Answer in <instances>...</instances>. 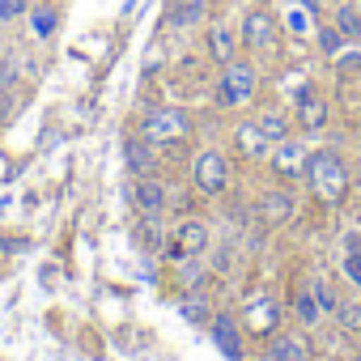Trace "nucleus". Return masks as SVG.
Here are the masks:
<instances>
[{
	"label": "nucleus",
	"instance_id": "f257e3e1",
	"mask_svg": "<svg viewBox=\"0 0 361 361\" xmlns=\"http://www.w3.org/2000/svg\"><path fill=\"white\" fill-rule=\"evenodd\" d=\"M306 183H310V192H314L319 204L336 209V204H344V196L353 188V174H348V166H344L340 153L319 149V153L306 157Z\"/></svg>",
	"mask_w": 361,
	"mask_h": 361
},
{
	"label": "nucleus",
	"instance_id": "f03ea898",
	"mask_svg": "<svg viewBox=\"0 0 361 361\" xmlns=\"http://www.w3.org/2000/svg\"><path fill=\"white\" fill-rule=\"evenodd\" d=\"M255 90H259V73H255V64L251 60H230V64H221V81H217V106H243V102H251L255 98Z\"/></svg>",
	"mask_w": 361,
	"mask_h": 361
},
{
	"label": "nucleus",
	"instance_id": "7ed1b4c3",
	"mask_svg": "<svg viewBox=\"0 0 361 361\" xmlns=\"http://www.w3.org/2000/svg\"><path fill=\"white\" fill-rule=\"evenodd\" d=\"M238 39L255 56H276L281 51V22H276V13L272 9H251L243 18V26H238Z\"/></svg>",
	"mask_w": 361,
	"mask_h": 361
},
{
	"label": "nucleus",
	"instance_id": "20e7f679",
	"mask_svg": "<svg viewBox=\"0 0 361 361\" xmlns=\"http://www.w3.org/2000/svg\"><path fill=\"white\" fill-rule=\"evenodd\" d=\"M188 132H192V115L178 111V106H157V111L145 119V128H140V136H149L157 149L170 145V140H183Z\"/></svg>",
	"mask_w": 361,
	"mask_h": 361
},
{
	"label": "nucleus",
	"instance_id": "39448f33",
	"mask_svg": "<svg viewBox=\"0 0 361 361\" xmlns=\"http://www.w3.org/2000/svg\"><path fill=\"white\" fill-rule=\"evenodd\" d=\"M192 183H196V192H204V196H221V192L230 188V161H226V153L204 149V153L192 161Z\"/></svg>",
	"mask_w": 361,
	"mask_h": 361
},
{
	"label": "nucleus",
	"instance_id": "423d86ee",
	"mask_svg": "<svg viewBox=\"0 0 361 361\" xmlns=\"http://www.w3.org/2000/svg\"><path fill=\"white\" fill-rule=\"evenodd\" d=\"M264 361H310V340L302 331H272L264 344Z\"/></svg>",
	"mask_w": 361,
	"mask_h": 361
},
{
	"label": "nucleus",
	"instance_id": "0eeeda50",
	"mask_svg": "<svg viewBox=\"0 0 361 361\" xmlns=\"http://www.w3.org/2000/svg\"><path fill=\"white\" fill-rule=\"evenodd\" d=\"M243 327H247L251 336H264V340H268V336L281 327V306H276L268 293H259V298L247 306V314H243Z\"/></svg>",
	"mask_w": 361,
	"mask_h": 361
},
{
	"label": "nucleus",
	"instance_id": "6e6552de",
	"mask_svg": "<svg viewBox=\"0 0 361 361\" xmlns=\"http://www.w3.org/2000/svg\"><path fill=\"white\" fill-rule=\"evenodd\" d=\"M123 157H128L132 178H149V174H157V145H153L149 136H128V140H123Z\"/></svg>",
	"mask_w": 361,
	"mask_h": 361
},
{
	"label": "nucleus",
	"instance_id": "1a4fd4ad",
	"mask_svg": "<svg viewBox=\"0 0 361 361\" xmlns=\"http://www.w3.org/2000/svg\"><path fill=\"white\" fill-rule=\"evenodd\" d=\"M234 149H238V157L259 161V157H268V153H272V140L264 136V128H259L255 119H243V123L234 128Z\"/></svg>",
	"mask_w": 361,
	"mask_h": 361
},
{
	"label": "nucleus",
	"instance_id": "9d476101",
	"mask_svg": "<svg viewBox=\"0 0 361 361\" xmlns=\"http://www.w3.org/2000/svg\"><path fill=\"white\" fill-rule=\"evenodd\" d=\"M306 149L293 140V136H285V140H276L272 145V170L281 174V178H298V174H306Z\"/></svg>",
	"mask_w": 361,
	"mask_h": 361
},
{
	"label": "nucleus",
	"instance_id": "9b49d317",
	"mask_svg": "<svg viewBox=\"0 0 361 361\" xmlns=\"http://www.w3.org/2000/svg\"><path fill=\"white\" fill-rule=\"evenodd\" d=\"M238 51H243L238 30L226 26V22H213V26H209V56H213L217 64H230V60H238Z\"/></svg>",
	"mask_w": 361,
	"mask_h": 361
},
{
	"label": "nucleus",
	"instance_id": "f8f14e48",
	"mask_svg": "<svg viewBox=\"0 0 361 361\" xmlns=\"http://www.w3.org/2000/svg\"><path fill=\"white\" fill-rule=\"evenodd\" d=\"M132 204H136L145 217H161V209H166V188L157 183V174L136 178V183H132Z\"/></svg>",
	"mask_w": 361,
	"mask_h": 361
},
{
	"label": "nucleus",
	"instance_id": "ddd939ff",
	"mask_svg": "<svg viewBox=\"0 0 361 361\" xmlns=\"http://www.w3.org/2000/svg\"><path fill=\"white\" fill-rule=\"evenodd\" d=\"M209 327H213V340H217V348H221L230 361H247V348H243V327H238L234 319H213Z\"/></svg>",
	"mask_w": 361,
	"mask_h": 361
},
{
	"label": "nucleus",
	"instance_id": "4468645a",
	"mask_svg": "<svg viewBox=\"0 0 361 361\" xmlns=\"http://www.w3.org/2000/svg\"><path fill=\"white\" fill-rule=\"evenodd\" d=\"M331 26L348 39V43H361V13L353 0H336V9H331Z\"/></svg>",
	"mask_w": 361,
	"mask_h": 361
},
{
	"label": "nucleus",
	"instance_id": "2eb2a0df",
	"mask_svg": "<svg viewBox=\"0 0 361 361\" xmlns=\"http://www.w3.org/2000/svg\"><path fill=\"white\" fill-rule=\"evenodd\" d=\"M298 123H302L306 132H319V128L327 123V98H319L314 90H310L306 98H298Z\"/></svg>",
	"mask_w": 361,
	"mask_h": 361
},
{
	"label": "nucleus",
	"instance_id": "dca6fc26",
	"mask_svg": "<svg viewBox=\"0 0 361 361\" xmlns=\"http://www.w3.org/2000/svg\"><path fill=\"white\" fill-rule=\"evenodd\" d=\"M26 18H30L35 39H51V35H56V26H60V9H56V0H43V5H35Z\"/></svg>",
	"mask_w": 361,
	"mask_h": 361
},
{
	"label": "nucleus",
	"instance_id": "f3484780",
	"mask_svg": "<svg viewBox=\"0 0 361 361\" xmlns=\"http://www.w3.org/2000/svg\"><path fill=\"white\" fill-rule=\"evenodd\" d=\"M289 213H293V192H272L264 200V226H285Z\"/></svg>",
	"mask_w": 361,
	"mask_h": 361
},
{
	"label": "nucleus",
	"instance_id": "a211bd4d",
	"mask_svg": "<svg viewBox=\"0 0 361 361\" xmlns=\"http://www.w3.org/2000/svg\"><path fill=\"white\" fill-rule=\"evenodd\" d=\"M255 123L264 128V136H268L272 145L289 136V115H285V111H272V106H268V111H259V119H255Z\"/></svg>",
	"mask_w": 361,
	"mask_h": 361
},
{
	"label": "nucleus",
	"instance_id": "6ab92c4d",
	"mask_svg": "<svg viewBox=\"0 0 361 361\" xmlns=\"http://www.w3.org/2000/svg\"><path fill=\"white\" fill-rule=\"evenodd\" d=\"M331 319H336V327H340V331H348V336H361V302H340Z\"/></svg>",
	"mask_w": 361,
	"mask_h": 361
},
{
	"label": "nucleus",
	"instance_id": "aec40b11",
	"mask_svg": "<svg viewBox=\"0 0 361 361\" xmlns=\"http://www.w3.org/2000/svg\"><path fill=\"white\" fill-rule=\"evenodd\" d=\"M178 243H183L188 251H204V243H209V230H204V221H183L178 226Z\"/></svg>",
	"mask_w": 361,
	"mask_h": 361
},
{
	"label": "nucleus",
	"instance_id": "412c9836",
	"mask_svg": "<svg viewBox=\"0 0 361 361\" xmlns=\"http://www.w3.org/2000/svg\"><path fill=\"white\" fill-rule=\"evenodd\" d=\"M178 281H183V285H200L204 281V264H200V255L192 251V255H178Z\"/></svg>",
	"mask_w": 361,
	"mask_h": 361
},
{
	"label": "nucleus",
	"instance_id": "4be33fe9",
	"mask_svg": "<svg viewBox=\"0 0 361 361\" xmlns=\"http://www.w3.org/2000/svg\"><path fill=\"white\" fill-rule=\"evenodd\" d=\"M293 310H298V319H302L306 327H319V319H323V306L314 302V293H298V298H293Z\"/></svg>",
	"mask_w": 361,
	"mask_h": 361
},
{
	"label": "nucleus",
	"instance_id": "5701e85b",
	"mask_svg": "<svg viewBox=\"0 0 361 361\" xmlns=\"http://www.w3.org/2000/svg\"><path fill=\"white\" fill-rule=\"evenodd\" d=\"M314 39H319V47H323V56H336V51H340V47L348 43V39H344V35H340V30H336L331 22H323V26L314 30Z\"/></svg>",
	"mask_w": 361,
	"mask_h": 361
},
{
	"label": "nucleus",
	"instance_id": "b1692460",
	"mask_svg": "<svg viewBox=\"0 0 361 361\" xmlns=\"http://www.w3.org/2000/svg\"><path fill=\"white\" fill-rule=\"evenodd\" d=\"M183 319H192V323L209 327V323H213V310H209V302H204V298H188V302H183Z\"/></svg>",
	"mask_w": 361,
	"mask_h": 361
},
{
	"label": "nucleus",
	"instance_id": "393cba45",
	"mask_svg": "<svg viewBox=\"0 0 361 361\" xmlns=\"http://www.w3.org/2000/svg\"><path fill=\"white\" fill-rule=\"evenodd\" d=\"M310 293H314V302L323 306V314H336V306H340V298H336V289H331L327 281H314V285H310Z\"/></svg>",
	"mask_w": 361,
	"mask_h": 361
},
{
	"label": "nucleus",
	"instance_id": "a878e982",
	"mask_svg": "<svg viewBox=\"0 0 361 361\" xmlns=\"http://www.w3.org/2000/svg\"><path fill=\"white\" fill-rule=\"evenodd\" d=\"M30 13V0H0V22H22Z\"/></svg>",
	"mask_w": 361,
	"mask_h": 361
},
{
	"label": "nucleus",
	"instance_id": "bb28decb",
	"mask_svg": "<svg viewBox=\"0 0 361 361\" xmlns=\"http://www.w3.org/2000/svg\"><path fill=\"white\" fill-rule=\"evenodd\" d=\"M285 30L310 35V9H306V5H302V9H289V13H285Z\"/></svg>",
	"mask_w": 361,
	"mask_h": 361
},
{
	"label": "nucleus",
	"instance_id": "cd10ccee",
	"mask_svg": "<svg viewBox=\"0 0 361 361\" xmlns=\"http://www.w3.org/2000/svg\"><path fill=\"white\" fill-rule=\"evenodd\" d=\"M200 18H204V5L196 0V5H183V9H178V13H174L170 22H174V26H196Z\"/></svg>",
	"mask_w": 361,
	"mask_h": 361
},
{
	"label": "nucleus",
	"instance_id": "c85d7f7f",
	"mask_svg": "<svg viewBox=\"0 0 361 361\" xmlns=\"http://www.w3.org/2000/svg\"><path fill=\"white\" fill-rule=\"evenodd\" d=\"M18 85V64L5 56V60H0V90H13Z\"/></svg>",
	"mask_w": 361,
	"mask_h": 361
},
{
	"label": "nucleus",
	"instance_id": "c756f323",
	"mask_svg": "<svg viewBox=\"0 0 361 361\" xmlns=\"http://www.w3.org/2000/svg\"><path fill=\"white\" fill-rule=\"evenodd\" d=\"M340 268H344V276L361 289V255H344V264H340Z\"/></svg>",
	"mask_w": 361,
	"mask_h": 361
},
{
	"label": "nucleus",
	"instance_id": "7c9ffc66",
	"mask_svg": "<svg viewBox=\"0 0 361 361\" xmlns=\"http://www.w3.org/2000/svg\"><path fill=\"white\" fill-rule=\"evenodd\" d=\"M336 68H340V73H353V68H361V56H353V51H348V56H340V60H336Z\"/></svg>",
	"mask_w": 361,
	"mask_h": 361
},
{
	"label": "nucleus",
	"instance_id": "2f4dec72",
	"mask_svg": "<svg viewBox=\"0 0 361 361\" xmlns=\"http://www.w3.org/2000/svg\"><path fill=\"white\" fill-rule=\"evenodd\" d=\"M298 5H306V9H310V13H314V9H319V5H323V0H298Z\"/></svg>",
	"mask_w": 361,
	"mask_h": 361
},
{
	"label": "nucleus",
	"instance_id": "473e14b6",
	"mask_svg": "<svg viewBox=\"0 0 361 361\" xmlns=\"http://www.w3.org/2000/svg\"><path fill=\"white\" fill-rule=\"evenodd\" d=\"M353 5H357V13H361V0H353Z\"/></svg>",
	"mask_w": 361,
	"mask_h": 361
}]
</instances>
